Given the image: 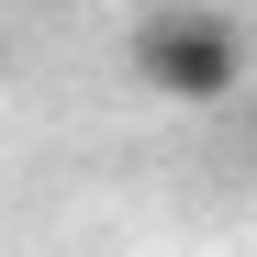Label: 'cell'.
I'll use <instances>...</instances> for the list:
<instances>
[{
  "label": "cell",
  "mask_w": 257,
  "mask_h": 257,
  "mask_svg": "<svg viewBox=\"0 0 257 257\" xmlns=\"http://www.w3.org/2000/svg\"><path fill=\"white\" fill-rule=\"evenodd\" d=\"M123 67H135L146 101H179V112H212L246 90V23L212 12V0H157V12L123 23Z\"/></svg>",
  "instance_id": "obj_1"
}]
</instances>
